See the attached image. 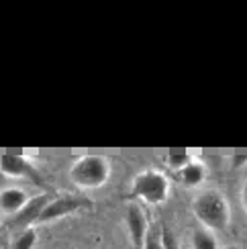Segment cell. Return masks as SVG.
I'll list each match as a JSON object with an SVG mask.
<instances>
[{"label":"cell","instance_id":"cell-1","mask_svg":"<svg viewBox=\"0 0 247 249\" xmlns=\"http://www.w3.org/2000/svg\"><path fill=\"white\" fill-rule=\"evenodd\" d=\"M192 213H194V219L200 223V227H204V229H209L212 233L231 229V223H233L231 204L227 200V196L217 188L200 190L194 196Z\"/></svg>","mask_w":247,"mask_h":249},{"label":"cell","instance_id":"cell-2","mask_svg":"<svg viewBox=\"0 0 247 249\" xmlns=\"http://www.w3.org/2000/svg\"><path fill=\"white\" fill-rule=\"evenodd\" d=\"M129 194L133 200L143 202L147 206H161L170 200L172 180L166 172H161L158 168L141 170L139 174L133 176Z\"/></svg>","mask_w":247,"mask_h":249},{"label":"cell","instance_id":"cell-3","mask_svg":"<svg viewBox=\"0 0 247 249\" xmlns=\"http://www.w3.org/2000/svg\"><path fill=\"white\" fill-rule=\"evenodd\" d=\"M112 165L106 155L86 153L70 165V182L80 190H98L110 180Z\"/></svg>","mask_w":247,"mask_h":249},{"label":"cell","instance_id":"cell-4","mask_svg":"<svg viewBox=\"0 0 247 249\" xmlns=\"http://www.w3.org/2000/svg\"><path fill=\"white\" fill-rule=\"evenodd\" d=\"M0 174L13 180H31L41 184V174L29 158L20 153H0Z\"/></svg>","mask_w":247,"mask_h":249},{"label":"cell","instance_id":"cell-5","mask_svg":"<svg viewBox=\"0 0 247 249\" xmlns=\"http://www.w3.org/2000/svg\"><path fill=\"white\" fill-rule=\"evenodd\" d=\"M82 206H86V202H82L74 196H57V198H51L45 209L41 211V214L37 216L35 225H43V223H51V221H59L68 214L78 213Z\"/></svg>","mask_w":247,"mask_h":249},{"label":"cell","instance_id":"cell-6","mask_svg":"<svg viewBox=\"0 0 247 249\" xmlns=\"http://www.w3.org/2000/svg\"><path fill=\"white\" fill-rule=\"evenodd\" d=\"M125 223H127V231H129L133 247H135V249H143V245H145V241H147V235L151 231L145 211H143L139 204H129Z\"/></svg>","mask_w":247,"mask_h":249},{"label":"cell","instance_id":"cell-7","mask_svg":"<svg viewBox=\"0 0 247 249\" xmlns=\"http://www.w3.org/2000/svg\"><path fill=\"white\" fill-rule=\"evenodd\" d=\"M174 178H176L180 182V186H184V188H200L209 178V168L202 160L194 158L188 165H184L182 170H178L176 174H174Z\"/></svg>","mask_w":247,"mask_h":249},{"label":"cell","instance_id":"cell-8","mask_svg":"<svg viewBox=\"0 0 247 249\" xmlns=\"http://www.w3.org/2000/svg\"><path fill=\"white\" fill-rule=\"evenodd\" d=\"M49 200H51V194H39V196L29 198L27 204L23 206V211L13 216V223L17 227H23V229H27V227H35L37 216L41 214V211L45 209V204Z\"/></svg>","mask_w":247,"mask_h":249},{"label":"cell","instance_id":"cell-9","mask_svg":"<svg viewBox=\"0 0 247 249\" xmlns=\"http://www.w3.org/2000/svg\"><path fill=\"white\" fill-rule=\"evenodd\" d=\"M27 200H29V194L23 188H17V186L0 190V213L15 216L23 211Z\"/></svg>","mask_w":247,"mask_h":249},{"label":"cell","instance_id":"cell-10","mask_svg":"<svg viewBox=\"0 0 247 249\" xmlns=\"http://www.w3.org/2000/svg\"><path fill=\"white\" fill-rule=\"evenodd\" d=\"M190 249H223L217 233H212L204 227H196L190 235Z\"/></svg>","mask_w":247,"mask_h":249},{"label":"cell","instance_id":"cell-11","mask_svg":"<svg viewBox=\"0 0 247 249\" xmlns=\"http://www.w3.org/2000/svg\"><path fill=\"white\" fill-rule=\"evenodd\" d=\"M194 160V155L190 153V151H178V153H170V155H166L163 158V161H166V165L168 168L176 174L178 170H182L184 165H188L190 161Z\"/></svg>","mask_w":247,"mask_h":249},{"label":"cell","instance_id":"cell-12","mask_svg":"<svg viewBox=\"0 0 247 249\" xmlns=\"http://www.w3.org/2000/svg\"><path fill=\"white\" fill-rule=\"evenodd\" d=\"M37 243V231L35 227H27L25 231H20V235L15 239L13 249H33Z\"/></svg>","mask_w":247,"mask_h":249},{"label":"cell","instance_id":"cell-13","mask_svg":"<svg viewBox=\"0 0 247 249\" xmlns=\"http://www.w3.org/2000/svg\"><path fill=\"white\" fill-rule=\"evenodd\" d=\"M239 198H241V206H243V213L247 214V178L241 184V192H239Z\"/></svg>","mask_w":247,"mask_h":249},{"label":"cell","instance_id":"cell-14","mask_svg":"<svg viewBox=\"0 0 247 249\" xmlns=\"http://www.w3.org/2000/svg\"><path fill=\"white\" fill-rule=\"evenodd\" d=\"M223 249H239L237 245H229V247H223Z\"/></svg>","mask_w":247,"mask_h":249}]
</instances>
